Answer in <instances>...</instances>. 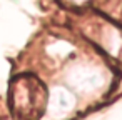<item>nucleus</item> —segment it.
<instances>
[{
  "mask_svg": "<svg viewBox=\"0 0 122 120\" xmlns=\"http://www.w3.org/2000/svg\"><path fill=\"white\" fill-rule=\"evenodd\" d=\"M72 2H89V0H72Z\"/></svg>",
  "mask_w": 122,
  "mask_h": 120,
  "instance_id": "obj_1",
  "label": "nucleus"
}]
</instances>
